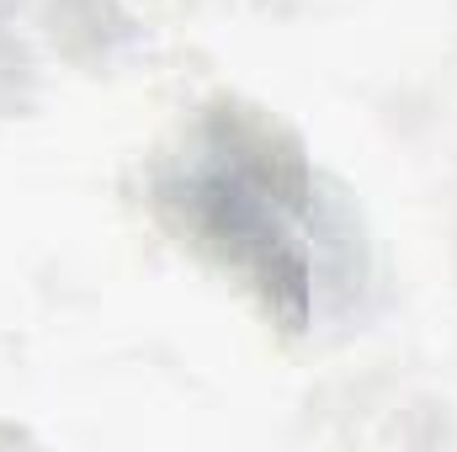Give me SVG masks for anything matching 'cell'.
<instances>
[{
  "label": "cell",
  "instance_id": "cell-1",
  "mask_svg": "<svg viewBox=\"0 0 457 452\" xmlns=\"http://www.w3.org/2000/svg\"><path fill=\"white\" fill-rule=\"evenodd\" d=\"M165 197L181 208L192 239L219 250V261L234 266L282 320L303 325L320 309L330 234L320 224L309 171L271 138V128L250 117H208Z\"/></svg>",
  "mask_w": 457,
  "mask_h": 452
}]
</instances>
